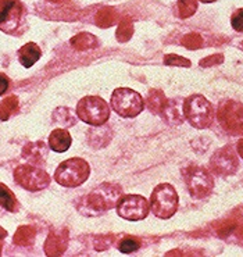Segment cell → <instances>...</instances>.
<instances>
[{
	"mask_svg": "<svg viewBox=\"0 0 243 257\" xmlns=\"http://www.w3.org/2000/svg\"><path fill=\"white\" fill-rule=\"evenodd\" d=\"M27 27V10L20 0H0V31L21 35Z\"/></svg>",
	"mask_w": 243,
	"mask_h": 257,
	"instance_id": "6da1fadb",
	"label": "cell"
},
{
	"mask_svg": "<svg viewBox=\"0 0 243 257\" xmlns=\"http://www.w3.org/2000/svg\"><path fill=\"white\" fill-rule=\"evenodd\" d=\"M89 164L82 159L75 157V159H68L60 164L54 173V180L61 186L75 188L82 185L89 178Z\"/></svg>",
	"mask_w": 243,
	"mask_h": 257,
	"instance_id": "7a4b0ae2",
	"label": "cell"
},
{
	"mask_svg": "<svg viewBox=\"0 0 243 257\" xmlns=\"http://www.w3.org/2000/svg\"><path fill=\"white\" fill-rule=\"evenodd\" d=\"M184 117L189 121L192 126L204 130L213 122V106L204 96H190L184 102Z\"/></svg>",
	"mask_w": 243,
	"mask_h": 257,
	"instance_id": "3957f363",
	"label": "cell"
},
{
	"mask_svg": "<svg viewBox=\"0 0 243 257\" xmlns=\"http://www.w3.org/2000/svg\"><path fill=\"white\" fill-rule=\"evenodd\" d=\"M150 209L159 218H171L178 209V193L170 184H160L154 188L150 197Z\"/></svg>",
	"mask_w": 243,
	"mask_h": 257,
	"instance_id": "277c9868",
	"label": "cell"
},
{
	"mask_svg": "<svg viewBox=\"0 0 243 257\" xmlns=\"http://www.w3.org/2000/svg\"><path fill=\"white\" fill-rule=\"evenodd\" d=\"M77 115L89 125H104L110 117V107L99 96H86L78 102Z\"/></svg>",
	"mask_w": 243,
	"mask_h": 257,
	"instance_id": "5b68a950",
	"label": "cell"
},
{
	"mask_svg": "<svg viewBox=\"0 0 243 257\" xmlns=\"http://www.w3.org/2000/svg\"><path fill=\"white\" fill-rule=\"evenodd\" d=\"M111 107L124 118H134L142 113L145 100L137 90L130 88H118L111 95Z\"/></svg>",
	"mask_w": 243,
	"mask_h": 257,
	"instance_id": "8992f818",
	"label": "cell"
},
{
	"mask_svg": "<svg viewBox=\"0 0 243 257\" xmlns=\"http://www.w3.org/2000/svg\"><path fill=\"white\" fill-rule=\"evenodd\" d=\"M119 196H121L119 186L113 184H101L90 192L83 200L88 210H92L95 213H103L117 206Z\"/></svg>",
	"mask_w": 243,
	"mask_h": 257,
	"instance_id": "52a82bcc",
	"label": "cell"
},
{
	"mask_svg": "<svg viewBox=\"0 0 243 257\" xmlns=\"http://www.w3.org/2000/svg\"><path fill=\"white\" fill-rule=\"evenodd\" d=\"M14 180L18 185L31 192L42 191L50 184V177L42 168L32 166H20L14 171Z\"/></svg>",
	"mask_w": 243,
	"mask_h": 257,
	"instance_id": "ba28073f",
	"label": "cell"
},
{
	"mask_svg": "<svg viewBox=\"0 0 243 257\" xmlns=\"http://www.w3.org/2000/svg\"><path fill=\"white\" fill-rule=\"evenodd\" d=\"M149 211H150V203L139 195H128L121 197L117 203V213L119 217L130 221H139L146 218Z\"/></svg>",
	"mask_w": 243,
	"mask_h": 257,
	"instance_id": "9c48e42d",
	"label": "cell"
},
{
	"mask_svg": "<svg viewBox=\"0 0 243 257\" xmlns=\"http://www.w3.org/2000/svg\"><path fill=\"white\" fill-rule=\"evenodd\" d=\"M186 185L189 188L190 195L193 197L207 196L208 193L213 189V180L207 173V170L202 167H190L186 170L185 175Z\"/></svg>",
	"mask_w": 243,
	"mask_h": 257,
	"instance_id": "30bf717a",
	"label": "cell"
},
{
	"mask_svg": "<svg viewBox=\"0 0 243 257\" xmlns=\"http://www.w3.org/2000/svg\"><path fill=\"white\" fill-rule=\"evenodd\" d=\"M219 120L228 131H243V107L235 102H226L221 106Z\"/></svg>",
	"mask_w": 243,
	"mask_h": 257,
	"instance_id": "8fae6325",
	"label": "cell"
},
{
	"mask_svg": "<svg viewBox=\"0 0 243 257\" xmlns=\"http://www.w3.org/2000/svg\"><path fill=\"white\" fill-rule=\"evenodd\" d=\"M211 166L218 174H232L235 173L237 167V162L235 155L232 153L231 149L219 150L214 155L213 160H211Z\"/></svg>",
	"mask_w": 243,
	"mask_h": 257,
	"instance_id": "7c38bea8",
	"label": "cell"
},
{
	"mask_svg": "<svg viewBox=\"0 0 243 257\" xmlns=\"http://www.w3.org/2000/svg\"><path fill=\"white\" fill-rule=\"evenodd\" d=\"M71 135L68 134V131H65L63 128L54 130L50 134V137H49V148L53 152H57V153L67 152V150L70 149V146H71Z\"/></svg>",
	"mask_w": 243,
	"mask_h": 257,
	"instance_id": "4fadbf2b",
	"label": "cell"
},
{
	"mask_svg": "<svg viewBox=\"0 0 243 257\" xmlns=\"http://www.w3.org/2000/svg\"><path fill=\"white\" fill-rule=\"evenodd\" d=\"M41 48L34 42L27 43V45H24L23 48L18 50V61L25 68H31L36 61L41 59Z\"/></svg>",
	"mask_w": 243,
	"mask_h": 257,
	"instance_id": "5bb4252c",
	"label": "cell"
},
{
	"mask_svg": "<svg viewBox=\"0 0 243 257\" xmlns=\"http://www.w3.org/2000/svg\"><path fill=\"white\" fill-rule=\"evenodd\" d=\"M67 233L52 232L46 240L45 251L49 256H60L67 249Z\"/></svg>",
	"mask_w": 243,
	"mask_h": 257,
	"instance_id": "9a60e30c",
	"label": "cell"
},
{
	"mask_svg": "<svg viewBox=\"0 0 243 257\" xmlns=\"http://www.w3.org/2000/svg\"><path fill=\"white\" fill-rule=\"evenodd\" d=\"M72 48L77 50H88V49H93L97 46V39L95 36L89 34V32H81L74 38H71Z\"/></svg>",
	"mask_w": 243,
	"mask_h": 257,
	"instance_id": "2e32d148",
	"label": "cell"
},
{
	"mask_svg": "<svg viewBox=\"0 0 243 257\" xmlns=\"http://www.w3.org/2000/svg\"><path fill=\"white\" fill-rule=\"evenodd\" d=\"M0 206L7 211H17L18 202L13 193L5 184H0Z\"/></svg>",
	"mask_w": 243,
	"mask_h": 257,
	"instance_id": "e0dca14e",
	"label": "cell"
},
{
	"mask_svg": "<svg viewBox=\"0 0 243 257\" xmlns=\"http://www.w3.org/2000/svg\"><path fill=\"white\" fill-rule=\"evenodd\" d=\"M117 20H118L117 12L114 9L106 7V9H101L100 12L97 13V16H96V24L99 25V27L106 28V27L113 25Z\"/></svg>",
	"mask_w": 243,
	"mask_h": 257,
	"instance_id": "ac0fdd59",
	"label": "cell"
},
{
	"mask_svg": "<svg viewBox=\"0 0 243 257\" xmlns=\"http://www.w3.org/2000/svg\"><path fill=\"white\" fill-rule=\"evenodd\" d=\"M18 110V99L16 96H10L0 103V120L7 121L13 113Z\"/></svg>",
	"mask_w": 243,
	"mask_h": 257,
	"instance_id": "d6986e66",
	"label": "cell"
},
{
	"mask_svg": "<svg viewBox=\"0 0 243 257\" xmlns=\"http://www.w3.org/2000/svg\"><path fill=\"white\" fill-rule=\"evenodd\" d=\"M148 102H149V108L157 113V111H161L164 106H166V97L161 93L160 90H150L148 96Z\"/></svg>",
	"mask_w": 243,
	"mask_h": 257,
	"instance_id": "ffe728a7",
	"label": "cell"
},
{
	"mask_svg": "<svg viewBox=\"0 0 243 257\" xmlns=\"http://www.w3.org/2000/svg\"><path fill=\"white\" fill-rule=\"evenodd\" d=\"M132 32H134V25H132L131 18H123L121 23L118 24V28H117V39H118L119 42H127V41L131 39Z\"/></svg>",
	"mask_w": 243,
	"mask_h": 257,
	"instance_id": "44dd1931",
	"label": "cell"
},
{
	"mask_svg": "<svg viewBox=\"0 0 243 257\" xmlns=\"http://www.w3.org/2000/svg\"><path fill=\"white\" fill-rule=\"evenodd\" d=\"M197 9L196 0H178V12L179 17L188 18L193 16Z\"/></svg>",
	"mask_w": 243,
	"mask_h": 257,
	"instance_id": "7402d4cb",
	"label": "cell"
},
{
	"mask_svg": "<svg viewBox=\"0 0 243 257\" xmlns=\"http://www.w3.org/2000/svg\"><path fill=\"white\" fill-rule=\"evenodd\" d=\"M141 247V240L137 239V238H134V236H128V238H125L119 242L118 249L121 253H134V251H137L138 249Z\"/></svg>",
	"mask_w": 243,
	"mask_h": 257,
	"instance_id": "603a6c76",
	"label": "cell"
},
{
	"mask_svg": "<svg viewBox=\"0 0 243 257\" xmlns=\"http://www.w3.org/2000/svg\"><path fill=\"white\" fill-rule=\"evenodd\" d=\"M167 66H178V67H189L190 61L184 59V57H179L177 54H168L164 60Z\"/></svg>",
	"mask_w": 243,
	"mask_h": 257,
	"instance_id": "cb8c5ba5",
	"label": "cell"
},
{
	"mask_svg": "<svg viewBox=\"0 0 243 257\" xmlns=\"http://www.w3.org/2000/svg\"><path fill=\"white\" fill-rule=\"evenodd\" d=\"M231 25L237 32H243V9H239L232 14Z\"/></svg>",
	"mask_w": 243,
	"mask_h": 257,
	"instance_id": "d4e9b609",
	"label": "cell"
},
{
	"mask_svg": "<svg viewBox=\"0 0 243 257\" xmlns=\"http://www.w3.org/2000/svg\"><path fill=\"white\" fill-rule=\"evenodd\" d=\"M32 238H34V231L31 228L28 229L27 235L23 233V229H18L17 235H16V242L20 243V245H28L31 240H32Z\"/></svg>",
	"mask_w": 243,
	"mask_h": 257,
	"instance_id": "484cf974",
	"label": "cell"
},
{
	"mask_svg": "<svg viewBox=\"0 0 243 257\" xmlns=\"http://www.w3.org/2000/svg\"><path fill=\"white\" fill-rule=\"evenodd\" d=\"M200 42H202V41H200V38L196 35V34L188 35L184 39V45H185V46H186V48H190V49L197 48V46L200 45Z\"/></svg>",
	"mask_w": 243,
	"mask_h": 257,
	"instance_id": "4316f807",
	"label": "cell"
},
{
	"mask_svg": "<svg viewBox=\"0 0 243 257\" xmlns=\"http://www.w3.org/2000/svg\"><path fill=\"white\" fill-rule=\"evenodd\" d=\"M9 88H10V79H9L6 74L0 72V96L5 95L9 90Z\"/></svg>",
	"mask_w": 243,
	"mask_h": 257,
	"instance_id": "83f0119b",
	"label": "cell"
},
{
	"mask_svg": "<svg viewBox=\"0 0 243 257\" xmlns=\"http://www.w3.org/2000/svg\"><path fill=\"white\" fill-rule=\"evenodd\" d=\"M237 153H239L240 157L243 159V141H240V142L237 144Z\"/></svg>",
	"mask_w": 243,
	"mask_h": 257,
	"instance_id": "f1b7e54d",
	"label": "cell"
},
{
	"mask_svg": "<svg viewBox=\"0 0 243 257\" xmlns=\"http://www.w3.org/2000/svg\"><path fill=\"white\" fill-rule=\"evenodd\" d=\"M204 3H211V2H215V0H202Z\"/></svg>",
	"mask_w": 243,
	"mask_h": 257,
	"instance_id": "f546056e",
	"label": "cell"
},
{
	"mask_svg": "<svg viewBox=\"0 0 243 257\" xmlns=\"http://www.w3.org/2000/svg\"><path fill=\"white\" fill-rule=\"evenodd\" d=\"M0 253H2V243H0Z\"/></svg>",
	"mask_w": 243,
	"mask_h": 257,
	"instance_id": "4dcf8cb0",
	"label": "cell"
},
{
	"mask_svg": "<svg viewBox=\"0 0 243 257\" xmlns=\"http://www.w3.org/2000/svg\"><path fill=\"white\" fill-rule=\"evenodd\" d=\"M52 2H60V0H52Z\"/></svg>",
	"mask_w": 243,
	"mask_h": 257,
	"instance_id": "1f68e13d",
	"label": "cell"
}]
</instances>
